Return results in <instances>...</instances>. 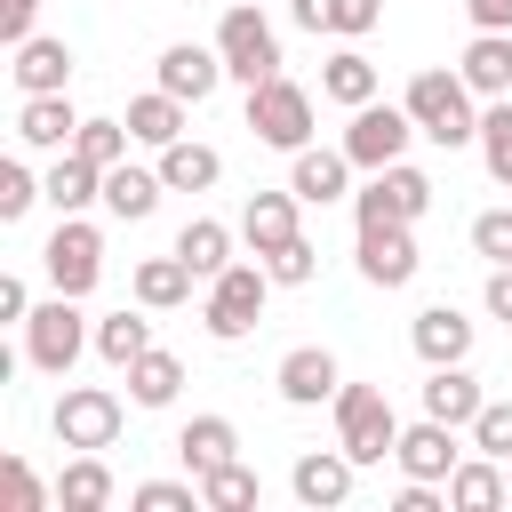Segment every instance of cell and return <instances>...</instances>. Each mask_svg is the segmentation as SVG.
Instances as JSON below:
<instances>
[{"label": "cell", "instance_id": "obj_25", "mask_svg": "<svg viewBox=\"0 0 512 512\" xmlns=\"http://www.w3.org/2000/svg\"><path fill=\"white\" fill-rule=\"evenodd\" d=\"M176 456H184V472L200 480V472H216V464L240 456V424H232V416H192V424L176 432Z\"/></svg>", "mask_w": 512, "mask_h": 512}, {"label": "cell", "instance_id": "obj_7", "mask_svg": "<svg viewBox=\"0 0 512 512\" xmlns=\"http://www.w3.org/2000/svg\"><path fill=\"white\" fill-rule=\"evenodd\" d=\"M432 208V176L392 160V168H368V184L352 192V224H416Z\"/></svg>", "mask_w": 512, "mask_h": 512}, {"label": "cell", "instance_id": "obj_4", "mask_svg": "<svg viewBox=\"0 0 512 512\" xmlns=\"http://www.w3.org/2000/svg\"><path fill=\"white\" fill-rule=\"evenodd\" d=\"M96 344V328H88V312H80V296H48V304H32V320H24V360L40 368V376H72V360Z\"/></svg>", "mask_w": 512, "mask_h": 512}, {"label": "cell", "instance_id": "obj_15", "mask_svg": "<svg viewBox=\"0 0 512 512\" xmlns=\"http://www.w3.org/2000/svg\"><path fill=\"white\" fill-rule=\"evenodd\" d=\"M352 456L344 448H304L296 464H288V488H296V504H312V512H336L344 496H352Z\"/></svg>", "mask_w": 512, "mask_h": 512}, {"label": "cell", "instance_id": "obj_50", "mask_svg": "<svg viewBox=\"0 0 512 512\" xmlns=\"http://www.w3.org/2000/svg\"><path fill=\"white\" fill-rule=\"evenodd\" d=\"M504 480H512V464H504Z\"/></svg>", "mask_w": 512, "mask_h": 512}, {"label": "cell", "instance_id": "obj_22", "mask_svg": "<svg viewBox=\"0 0 512 512\" xmlns=\"http://www.w3.org/2000/svg\"><path fill=\"white\" fill-rule=\"evenodd\" d=\"M120 488H112V464H104V448H72V464L56 472V504L64 512H104Z\"/></svg>", "mask_w": 512, "mask_h": 512}, {"label": "cell", "instance_id": "obj_48", "mask_svg": "<svg viewBox=\"0 0 512 512\" xmlns=\"http://www.w3.org/2000/svg\"><path fill=\"white\" fill-rule=\"evenodd\" d=\"M0 320H16V328H24V320H32V288H24V280H16V272H8V280H0Z\"/></svg>", "mask_w": 512, "mask_h": 512}, {"label": "cell", "instance_id": "obj_19", "mask_svg": "<svg viewBox=\"0 0 512 512\" xmlns=\"http://www.w3.org/2000/svg\"><path fill=\"white\" fill-rule=\"evenodd\" d=\"M8 56H16L8 72H16V88H24V96H56V88L72 80V48H64L56 32H32V40H16Z\"/></svg>", "mask_w": 512, "mask_h": 512}, {"label": "cell", "instance_id": "obj_5", "mask_svg": "<svg viewBox=\"0 0 512 512\" xmlns=\"http://www.w3.org/2000/svg\"><path fill=\"white\" fill-rule=\"evenodd\" d=\"M216 56H224V80H240V88H256V80L280 72V32L264 24L256 0H240V8L216 16Z\"/></svg>", "mask_w": 512, "mask_h": 512}, {"label": "cell", "instance_id": "obj_13", "mask_svg": "<svg viewBox=\"0 0 512 512\" xmlns=\"http://www.w3.org/2000/svg\"><path fill=\"white\" fill-rule=\"evenodd\" d=\"M392 464H400L408 480H440V488H448V472L464 464V448H456V424H440V416H416V424H400V448H392Z\"/></svg>", "mask_w": 512, "mask_h": 512}, {"label": "cell", "instance_id": "obj_37", "mask_svg": "<svg viewBox=\"0 0 512 512\" xmlns=\"http://www.w3.org/2000/svg\"><path fill=\"white\" fill-rule=\"evenodd\" d=\"M128 144H136V128H128V120H80V136H72V152H88L96 168H120V160H128Z\"/></svg>", "mask_w": 512, "mask_h": 512}, {"label": "cell", "instance_id": "obj_41", "mask_svg": "<svg viewBox=\"0 0 512 512\" xmlns=\"http://www.w3.org/2000/svg\"><path fill=\"white\" fill-rule=\"evenodd\" d=\"M264 272H272V280H280V288H304V280H312V272H320V248H312V240H304V232H296V240H288V248H272V256H264Z\"/></svg>", "mask_w": 512, "mask_h": 512}, {"label": "cell", "instance_id": "obj_30", "mask_svg": "<svg viewBox=\"0 0 512 512\" xmlns=\"http://www.w3.org/2000/svg\"><path fill=\"white\" fill-rule=\"evenodd\" d=\"M120 376H128V400H136V408H168V400L184 392V360H176V352H160V344H152V352H136Z\"/></svg>", "mask_w": 512, "mask_h": 512}, {"label": "cell", "instance_id": "obj_20", "mask_svg": "<svg viewBox=\"0 0 512 512\" xmlns=\"http://www.w3.org/2000/svg\"><path fill=\"white\" fill-rule=\"evenodd\" d=\"M296 192H248V208H240V240L256 248V256H272V248H288L304 224H296Z\"/></svg>", "mask_w": 512, "mask_h": 512}, {"label": "cell", "instance_id": "obj_44", "mask_svg": "<svg viewBox=\"0 0 512 512\" xmlns=\"http://www.w3.org/2000/svg\"><path fill=\"white\" fill-rule=\"evenodd\" d=\"M384 24V0H328V32L336 40H360V32H376Z\"/></svg>", "mask_w": 512, "mask_h": 512}, {"label": "cell", "instance_id": "obj_14", "mask_svg": "<svg viewBox=\"0 0 512 512\" xmlns=\"http://www.w3.org/2000/svg\"><path fill=\"white\" fill-rule=\"evenodd\" d=\"M296 168H288V192L304 200V208H328V200H352V152L336 144H304V152H288Z\"/></svg>", "mask_w": 512, "mask_h": 512}, {"label": "cell", "instance_id": "obj_3", "mask_svg": "<svg viewBox=\"0 0 512 512\" xmlns=\"http://www.w3.org/2000/svg\"><path fill=\"white\" fill-rule=\"evenodd\" d=\"M336 448L352 456V464H384L392 448H400V416H392V400H384V384H336Z\"/></svg>", "mask_w": 512, "mask_h": 512}, {"label": "cell", "instance_id": "obj_47", "mask_svg": "<svg viewBox=\"0 0 512 512\" xmlns=\"http://www.w3.org/2000/svg\"><path fill=\"white\" fill-rule=\"evenodd\" d=\"M472 32H512V0H464Z\"/></svg>", "mask_w": 512, "mask_h": 512}, {"label": "cell", "instance_id": "obj_23", "mask_svg": "<svg viewBox=\"0 0 512 512\" xmlns=\"http://www.w3.org/2000/svg\"><path fill=\"white\" fill-rule=\"evenodd\" d=\"M456 72H464L472 96H512V32H472Z\"/></svg>", "mask_w": 512, "mask_h": 512}, {"label": "cell", "instance_id": "obj_2", "mask_svg": "<svg viewBox=\"0 0 512 512\" xmlns=\"http://www.w3.org/2000/svg\"><path fill=\"white\" fill-rule=\"evenodd\" d=\"M272 288H280V280L264 272V256H256V264H240V256H232V264L208 280V296H200L208 336H216V344H240V336L264 320V296H272Z\"/></svg>", "mask_w": 512, "mask_h": 512}, {"label": "cell", "instance_id": "obj_35", "mask_svg": "<svg viewBox=\"0 0 512 512\" xmlns=\"http://www.w3.org/2000/svg\"><path fill=\"white\" fill-rule=\"evenodd\" d=\"M264 488H256V472L232 456V464H216V472H200V512H248Z\"/></svg>", "mask_w": 512, "mask_h": 512}, {"label": "cell", "instance_id": "obj_8", "mask_svg": "<svg viewBox=\"0 0 512 512\" xmlns=\"http://www.w3.org/2000/svg\"><path fill=\"white\" fill-rule=\"evenodd\" d=\"M40 264H48V288H64V296H88V288L104 280V232H96L88 216H56V232H48Z\"/></svg>", "mask_w": 512, "mask_h": 512}, {"label": "cell", "instance_id": "obj_24", "mask_svg": "<svg viewBox=\"0 0 512 512\" xmlns=\"http://www.w3.org/2000/svg\"><path fill=\"white\" fill-rule=\"evenodd\" d=\"M128 288H136V304H144V312H176V304H184V296L200 288V272H192V264H184L176 248H168V256H144Z\"/></svg>", "mask_w": 512, "mask_h": 512}, {"label": "cell", "instance_id": "obj_29", "mask_svg": "<svg viewBox=\"0 0 512 512\" xmlns=\"http://www.w3.org/2000/svg\"><path fill=\"white\" fill-rule=\"evenodd\" d=\"M160 192H168V184H160V168H128V160H120V168H104V208H112L120 224H144V216L160 208Z\"/></svg>", "mask_w": 512, "mask_h": 512}, {"label": "cell", "instance_id": "obj_9", "mask_svg": "<svg viewBox=\"0 0 512 512\" xmlns=\"http://www.w3.org/2000/svg\"><path fill=\"white\" fill-rule=\"evenodd\" d=\"M416 136H424V128L408 120V104H360V112L344 120V152H352V168H392V160H408Z\"/></svg>", "mask_w": 512, "mask_h": 512}, {"label": "cell", "instance_id": "obj_21", "mask_svg": "<svg viewBox=\"0 0 512 512\" xmlns=\"http://www.w3.org/2000/svg\"><path fill=\"white\" fill-rule=\"evenodd\" d=\"M480 400H488V392H480V376H472L464 360H448V368L424 376V416H440V424H456V432L480 416Z\"/></svg>", "mask_w": 512, "mask_h": 512}, {"label": "cell", "instance_id": "obj_6", "mask_svg": "<svg viewBox=\"0 0 512 512\" xmlns=\"http://www.w3.org/2000/svg\"><path fill=\"white\" fill-rule=\"evenodd\" d=\"M248 128H256V144H272V152H304V144H312V88L288 80V72L256 80V88H248Z\"/></svg>", "mask_w": 512, "mask_h": 512}, {"label": "cell", "instance_id": "obj_31", "mask_svg": "<svg viewBox=\"0 0 512 512\" xmlns=\"http://www.w3.org/2000/svg\"><path fill=\"white\" fill-rule=\"evenodd\" d=\"M128 128H136V144L168 152V144L184 136V96H168V88H144V96H128Z\"/></svg>", "mask_w": 512, "mask_h": 512}, {"label": "cell", "instance_id": "obj_16", "mask_svg": "<svg viewBox=\"0 0 512 512\" xmlns=\"http://www.w3.org/2000/svg\"><path fill=\"white\" fill-rule=\"evenodd\" d=\"M216 80H224V56H216V48H200V40H168V48H160V88H168V96L208 104Z\"/></svg>", "mask_w": 512, "mask_h": 512}, {"label": "cell", "instance_id": "obj_43", "mask_svg": "<svg viewBox=\"0 0 512 512\" xmlns=\"http://www.w3.org/2000/svg\"><path fill=\"white\" fill-rule=\"evenodd\" d=\"M472 248H480L488 264H512V208H480V216H472Z\"/></svg>", "mask_w": 512, "mask_h": 512}, {"label": "cell", "instance_id": "obj_34", "mask_svg": "<svg viewBox=\"0 0 512 512\" xmlns=\"http://www.w3.org/2000/svg\"><path fill=\"white\" fill-rule=\"evenodd\" d=\"M136 352H152V320H144V304H136V312H104V320H96V360L128 368Z\"/></svg>", "mask_w": 512, "mask_h": 512}, {"label": "cell", "instance_id": "obj_27", "mask_svg": "<svg viewBox=\"0 0 512 512\" xmlns=\"http://www.w3.org/2000/svg\"><path fill=\"white\" fill-rule=\"evenodd\" d=\"M40 184H48V208H56V216H80L88 200H104V168H96L88 152H56V168H48Z\"/></svg>", "mask_w": 512, "mask_h": 512}, {"label": "cell", "instance_id": "obj_26", "mask_svg": "<svg viewBox=\"0 0 512 512\" xmlns=\"http://www.w3.org/2000/svg\"><path fill=\"white\" fill-rule=\"evenodd\" d=\"M448 504H456V512H496V504H512V480H504V464L472 448V456L448 472Z\"/></svg>", "mask_w": 512, "mask_h": 512}, {"label": "cell", "instance_id": "obj_38", "mask_svg": "<svg viewBox=\"0 0 512 512\" xmlns=\"http://www.w3.org/2000/svg\"><path fill=\"white\" fill-rule=\"evenodd\" d=\"M464 440H472L480 456H496V464H512V400H480V416L464 424Z\"/></svg>", "mask_w": 512, "mask_h": 512}, {"label": "cell", "instance_id": "obj_33", "mask_svg": "<svg viewBox=\"0 0 512 512\" xmlns=\"http://www.w3.org/2000/svg\"><path fill=\"white\" fill-rule=\"evenodd\" d=\"M176 256H184V264L200 272V288H208V280L232 264V224H216V216H192V224L176 232Z\"/></svg>", "mask_w": 512, "mask_h": 512}, {"label": "cell", "instance_id": "obj_18", "mask_svg": "<svg viewBox=\"0 0 512 512\" xmlns=\"http://www.w3.org/2000/svg\"><path fill=\"white\" fill-rule=\"evenodd\" d=\"M408 344H416V360H424V368L472 360V320H464L456 304H424V312H416V328H408Z\"/></svg>", "mask_w": 512, "mask_h": 512}, {"label": "cell", "instance_id": "obj_1", "mask_svg": "<svg viewBox=\"0 0 512 512\" xmlns=\"http://www.w3.org/2000/svg\"><path fill=\"white\" fill-rule=\"evenodd\" d=\"M408 120L440 144V152H456V144H480V112H472V88H464V72H448V64H432V72H416L408 80Z\"/></svg>", "mask_w": 512, "mask_h": 512}, {"label": "cell", "instance_id": "obj_12", "mask_svg": "<svg viewBox=\"0 0 512 512\" xmlns=\"http://www.w3.org/2000/svg\"><path fill=\"white\" fill-rule=\"evenodd\" d=\"M336 384H344V368H336L328 344H296V352H280V368H272V392H280L288 408H320V400H336Z\"/></svg>", "mask_w": 512, "mask_h": 512}, {"label": "cell", "instance_id": "obj_39", "mask_svg": "<svg viewBox=\"0 0 512 512\" xmlns=\"http://www.w3.org/2000/svg\"><path fill=\"white\" fill-rule=\"evenodd\" d=\"M32 200H48V184H40L24 160H0V224H24Z\"/></svg>", "mask_w": 512, "mask_h": 512}, {"label": "cell", "instance_id": "obj_28", "mask_svg": "<svg viewBox=\"0 0 512 512\" xmlns=\"http://www.w3.org/2000/svg\"><path fill=\"white\" fill-rule=\"evenodd\" d=\"M376 88H384V80H376V64H368L360 48H336V56L320 64V96H328V104H344V112L376 104Z\"/></svg>", "mask_w": 512, "mask_h": 512}, {"label": "cell", "instance_id": "obj_32", "mask_svg": "<svg viewBox=\"0 0 512 512\" xmlns=\"http://www.w3.org/2000/svg\"><path fill=\"white\" fill-rule=\"evenodd\" d=\"M216 176H224V152H216V144H192V136H176V144L160 152V184H168V192H208Z\"/></svg>", "mask_w": 512, "mask_h": 512}, {"label": "cell", "instance_id": "obj_45", "mask_svg": "<svg viewBox=\"0 0 512 512\" xmlns=\"http://www.w3.org/2000/svg\"><path fill=\"white\" fill-rule=\"evenodd\" d=\"M392 512H448V488H440V480H400Z\"/></svg>", "mask_w": 512, "mask_h": 512}, {"label": "cell", "instance_id": "obj_17", "mask_svg": "<svg viewBox=\"0 0 512 512\" xmlns=\"http://www.w3.org/2000/svg\"><path fill=\"white\" fill-rule=\"evenodd\" d=\"M72 136H80V112H72L64 88L16 104V144H32V152H72Z\"/></svg>", "mask_w": 512, "mask_h": 512}, {"label": "cell", "instance_id": "obj_42", "mask_svg": "<svg viewBox=\"0 0 512 512\" xmlns=\"http://www.w3.org/2000/svg\"><path fill=\"white\" fill-rule=\"evenodd\" d=\"M0 496H8V512H48V488L32 480L24 456H0Z\"/></svg>", "mask_w": 512, "mask_h": 512}, {"label": "cell", "instance_id": "obj_49", "mask_svg": "<svg viewBox=\"0 0 512 512\" xmlns=\"http://www.w3.org/2000/svg\"><path fill=\"white\" fill-rule=\"evenodd\" d=\"M288 16H296L304 32H328V0H288Z\"/></svg>", "mask_w": 512, "mask_h": 512}, {"label": "cell", "instance_id": "obj_40", "mask_svg": "<svg viewBox=\"0 0 512 512\" xmlns=\"http://www.w3.org/2000/svg\"><path fill=\"white\" fill-rule=\"evenodd\" d=\"M128 504H136V512H192V504H200V480H136Z\"/></svg>", "mask_w": 512, "mask_h": 512}, {"label": "cell", "instance_id": "obj_11", "mask_svg": "<svg viewBox=\"0 0 512 512\" xmlns=\"http://www.w3.org/2000/svg\"><path fill=\"white\" fill-rule=\"evenodd\" d=\"M416 224H360V280L368 288H408L416 280Z\"/></svg>", "mask_w": 512, "mask_h": 512}, {"label": "cell", "instance_id": "obj_36", "mask_svg": "<svg viewBox=\"0 0 512 512\" xmlns=\"http://www.w3.org/2000/svg\"><path fill=\"white\" fill-rule=\"evenodd\" d=\"M480 160L512 192V96H488V112H480Z\"/></svg>", "mask_w": 512, "mask_h": 512}, {"label": "cell", "instance_id": "obj_10", "mask_svg": "<svg viewBox=\"0 0 512 512\" xmlns=\"http://www.w3.org/2000/svg\"><path fill=\"white\" fill-rule=\"evenodd\" d=\"M120 424H128V400H120V392H104V384H64V400H56V440H64V448H112Z\"/></svg>", "mask_w": 512, "mask_h": 512}, {"label": "cell", "instance_id": "obj_46", "mask_svg": "<svg viewBox=\"0 0 512 512\" xmlns=\"http://www.w3.org/2000/svg\"><path fill=\"white\" fill-rule=\"evenodd\" d=\"M480 296H488V312L512 328V264H488V288H480Z\"/></svg>", "mask_w": 512, "mask_h": 512}]
</instances>
